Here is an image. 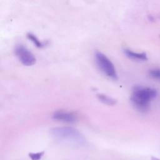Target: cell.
I'll return each mask as SVG.
<instances>
[{
	"instance_id": "10",
	"label": "cell",
	"mask_w": 160,
	"mask_h": 160,
	"mask_svg": "<svg viewBox=\"0 0 160 160\" xmlns=\"http://www.w3.org/2000/svg\"><path fill=\"white\" fill-rule=\"evenodd\" d=\"M151 160H160L159 159H158L155 157H151Z\"/></svg>"
},
{
	"instance_id": "5",
	"label": "cell",
	"mask_w": 160,
	"mask_h": 160,
	"mask_svg": "<svg viewBox=\"0 0 160 160\" xmlns=\"http://www.w3.org/2000/svg\"><path fill=\"white\" fill-rule=\"evenodd\" d=\"M124 52L126 56L134 60L146 61L148 59L147 55L145 52H136L128 49H125Z\"/></svg>"
},
{
	"instance_id": "7",
	"label": "cell",
	"mask_w": 160,
	"mask_h": 160,
	"mask_svg": "<svg viewBox=\"0 0 160 160\" xmlns=\"http://www.w3.org/2000/svg\"><path fill=\"white\" fill-rule=\"evenodd\" d=\"M27 36H28V39H30L35 44V46H37L38 48H42L44 46V44L42 42L40 41L34 34L29 33L27 35Z\"/></svg>"
},
{
	"instance_id": "4",
	"label": "cell",
	"mask_w": 160,
	"mask_h": 160,
	"mask_svg": "<svg viewBox=\"0 0 160 160\" xmlns=\"http://www.w3.org/2000/svg\"><path fill=\"white\" fill-rule=\"evenodd\" d=\"M76 116L73 112L65 111H57L52 115L54 119L66 122H74L76 121Z\"/></svg>"
},
{
	"instance_id": "9",
	"label": "cell",
	"mask_w": 160,
	"mask_h": 160,
	"mask_svg": "<svg viewBox=\"0 0 160 160\" xmlns=\"http://www.w3.org/2000/svg\"><path fill=\"white\" fill-rule=\"evenodd\" d=\"M149 74L152 78L158 79L160 81V69H153L149 71Z\"/></svg>"
},
{
	"instance_id": "2",
	"label": "cell",
	"mask_w": 160,
	"mask_h": 160,
	"mask_svg": "<svg viewBox=\"0 0 160 160\" xmlns=\"http://www.w3.org/2000/svg\"><path fill=\"white\" fill-rule=\"evenodd\" d=\"M94 58L97 66L106 76L114 80L118 79V74L113 63L105 54L100 51H96Z\"/></svg>"
},
{
	"instance_id": "8",
	"label": "cell",
	"mask_w": 160,
	"mask_h": 160,
	"mask_svg": "<svg viewBox=\"0 0 160 160\" xmlns=\"http://www.w3.org/2000/svg\"><path fill=\"white\" fill-rule=\"evenodd\" d=\"M44 151H40L38 152H29L28 156L31 160H40L44 154Z\"/></svg>"
},
{
	"instance_id": "1",
	"label": "cell",
	"mask_w": 160,
	"mask_h": 160,
	"mask_svg": "<svg viewBox=\"0 0 160 160\" xmlns=\"http://www.w3.org/2000/svg\"><path fill=\"white\" fill-rule=\"evenodd\" d=\"M157 96L156 89L136 86L133 89L131 96V102L133 107L140 112H146L149 108V102Z\"/></svg>"
},
{
	"instance_id": "3",
	"label": "cell",
	"mask_w": 160,
	"mask_h": 160,
	"mask_svg": "<svg viewBox=\"0 0 160 160\" xmlns=\"http://www.w3.org/2000/svg\"><path fill=\"white\" fill-rule=\"evenodd\" d=\"M14 52L19 61L24 66H32L36 62V58L33 54L22 45L16 46Z\"/></svg>"
},
{
	"instance_id": "6",
	"label": "cell",
	"mask_w": 160,
	"mask_h": 160,
	"mask_svg": "<svg viewBox=\"0 0 160 160\" xmlns=\"http://www.w3.org/2000/svg\"><path fill=\"white\" fill-rule=\"evenodd\" d=\"M98 98L101 101H102L104 104H106L108 105H114L116 104L115 99H114L105 94H98Z\"/></svg>"
}]
</instances>
